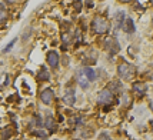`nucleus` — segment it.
<instances>
[{
    "instance_id": "1",
    "label": "nucleus",
    "mask_w": 153,
    "mask_h": 140,
    "mask_svg": "<svg viewBox=\"0 0 153 140\" xmlns=\"http://www.w3.org/2000/svg\"><path fill=\"white\" fill-rule=\"evenodd\" d=\"M117 73H119L120 79L132 80V79H134V76H136V69H134L132 64L123 61V63H120L119 67H117Z\"/></svg>"
},
{
    "instance_id": "2",
    "label": "nucleus",
    "mask_w": 153,
    "mask_h": 140,
    "mask_svg": "<svg viewBox=\"0 0 153 140\" xmlns=\"http://www.w3.org/2000/svg\"><path fill=\"white\" fill-rule=\"evenodd\" d=\"M92 30H93L96 34H105L107 33V30H109V23H107V20L105 17H102V16H96L92 21Z\"/></svg>"
},
{
    "instance_id": "3",
    "label": "nucleus",
    "mask_w": 153,
    "mask_h": 140,
    "mask_svg": "<svg viewBox=\"0 0 153 140\" xmlns=\"http://www.w3.org/2000/svg\"><path fill=\"white\" fill-rule=\"evenodd\" d=\"M97 101H99V104H112L114 101L113 92H110V89L102 90L99 94V97H97Z\"/></svg>"
},
{
    "instance_id": "4",
    "label": "nucleus",
    "mask_w": 153,
    "mask_h": 140,
    "mask_svg": "<svg viewBox=\"0 0 153 140\" xmlns=\"http://www.w3.org/2000/svg\"><path fill=\"white\" fill-rule=\"evenodd\" d=\"M105 47H106V50L109 52V54H112V56L119 53V50H120L119 41L116 40V37H107L106 41H105Z\"/></svg>"
},
{
    "instance_id": "5",
    "label": "nucleus",
    "mask_w": 153,
    "mask_h": 140,
    "mask_svg": "<svg viewBox=\"0 0 153 140\" xmlns=\"http://www.w3.org/2000/svg\"><path fill=\"white\" fill-rule=\"evenodd\" d=\"M77 84H79L82 89H87L89 87V83H90V80H89V77L86 76V73H85V70L82 69V70H79V73H77Z\"/></svg>"
},
{
    "instance_id": "6",
    "label": "nucleus",
    "mask_w": 153,
    "mask_h": 140,
    "mask_svg": "<svg viewBox=\"0 0 153 140\" xmlns=\"http://www.w3.org/2000/svg\"><path fill=\"white\" fill-rule=\"evenodd\" d=\"M53 97H54V93L52 89H45L42 93H40V100L45 103V104H50L53 101Z\"/></svg>"
},
{
    "instance_id": "7",
    "label": "nucleus",
    "mask_w": 153,
    "mask_h": 140,
    "mask_svg": "<svg viewBox=\"0 0 153 140\" xmlns=\"http://www.w3.org/2000/svg\"><path fill=\"white\" fill-rule=\"evenodd\" d=\"M63 101H65V104L67 106H73L74 101H76V96H74V90L73 89H67L65 96H63Z\"/></svg>"
},
{
    "instance_id": "8",
    "label": "nucleus",
    "mask_w": 153,
    "mask_h": 140,
    "mask_svg": "<svg viewBox=\"0 0 153 140\" xmlns=\"http://www.w3.org/2000/svg\"><path fill=\"white\" fill-rule=\"evenodd\" d=\"M47 63H49L50 67H57V64H59V54L56 53L54 50L47 53Z\"/></svg>"
},
{
    "instance_id": "9",
    "label": "nucleus",
    "mask_w": 153,
    "mask_h": 140,
    "mask_svg": "<svg viewBox=\"0 0 153 140\" xmlns=\"http://www.w3.org/2000/svg\"><path fill=\"white\" fill-rule=\"evenodd\" d=\"M123 30L126 32V33H129V34H132V33H134V30H136V27H134V21L132 19H126L125 21H123Z\"/></svg>"
},
{
    "instance_id": "10",
    "label": "nucleus",
    "mask_w": 153,
    "mask_h": 140,
    "mask_svg": "<svg viewBox=\"0 0 153 140\" xmlns=\"http://www.w3.org/2000/svg\"><path fill=\"white\" fill-rule=\"evenodd\" d=\"M133 90L139 94H145L147 92V84L142 83V81H136V83H133Z\"/></svg>"
},
{
    "instance_id": "11",
    "label": "nucleus",
    "mask_w": 153,
    "mask_h": 140,
    "mask_svg": "<svg viewBox=\"0 0 153 140\" xmlns=\"http://www.w3.org/2000/svg\"><path fill=\"white\" fill-rule=\"evenodd\" d=\"M123 20H125V13H123V12H117V13L114 14V19H113L114 27L119 29V27L123 26Z\"/></svg>"
},
{
    "instance_id": "12",
    "label": "nucleus",
    "mask_w": 153,
    "mask_h": 140,
    "mask_svg": "<svg viewBox=\"0 0 153 140\" xmlns=\"http://www.w3.org/2000/svg\"><path fill=\"white\" fill-rule=\"evenodd\" d=\"M45 126L49 129V132H54L56 130V121H54V119L52 117V116H47L46 117V121H45Z\"/></svg>"
},
{
    "instance_id": "13",
    "label": "nucleus",
    "mask_w": 153,
    "mask_h": 140,
    "mask_svg": "<svg viewBox=\"0 0 153 140\" xmlns=\"http://www.w3.org/2000/svg\"><path fill=\"white\" fill-rule=\"evenodd\" d=\"M83 70H85V73H86V76L89 77V80L92 81V80L96 79V73H94V70L92 69V67H83Z\"/></svg>"
},
{
    "instance_id": "14",
    "label": "nucleus",
    "mask_w": 153,
    "mask_h": 140,
    "mask_svg": "<svg viewBox=\"0 0 153 140\" xmlns=\"http://www.w3.org/2000/svg\"><path fill=\"white\" fill-rule=\"evenodd\" d=\"M39 79L40 80H49L50 79V74H49V72H47L46 69H42L39 72Z\"/></svg>"
},
{
    "instance_id": "15",
    "label": "nucleus",
    "mask_w": 153,
    "mask_h": 140,
    "mask_svg": "<svg viewBox=\"0 0 153 140\" xmlns=\"http://www.w3.org/2000/svg\"><path fill=\"white\" fill-rule=\"evenodd\" d=\"M33 134L36 136V137H40V139H46L49 134L46 133V132H43V130H36V132H33Z\"/></svg>"
},
{
    "instance_id": "16",
    "label": "nucleus",
    "mask_w": 153,
    "mask_h": 140,
    "mask_svg": "<svg viewBox=\"0 0 153 140\" xmlns=\"http://www.w3.org/2000/svg\"><path fill=\"white\" fill-rule=\"evenodd\" d=\"M62 40H63V43L69 44V43H70V40H72V36H70L69 33H63L62 34Z\"/></svg>"
},
{
    "instance_id": "17",
    "label": "nucleus",
    "mask_w": 153,
    "mask_h": 140,
    "mask_svg": "<svg viewBox=\"0 0 153 140\" xmlns=\"http://www.w3.org/2000/svg\"><path fill=\"white\" fill-rule=\"evenodd\" d=\"M73 7H74V10H76V12L79 13L80 10H82V1H80V0H74Z\"/></svg>"
},
{
    "instance_id": "18",
    "label": "nucleus",
    "mask_w": 153,
    "mask_h": 140,
    "mask_svg": "<svg viewBox=\"0 0 153 140\" xmlns=\"http://www.w3.org/2000/svg\"><path fill=\"white\" fill-rule=\"evenodd\" d=\"M119 87H120V83H119V81H112V83L109 84V89H110V90H114V89H119Z\"/></svg>"
},
{
    "instance_id": "19",
    "label": "nucleus",
    "mask_w": 153,
    "mask_h": 140,
    "mask_svg": "<svg viewBox=\"0 0 153 140\" xmlns=\"http://www.w3.org/2000/svg\"><path fill=\"white\" fill-rule=\"evenodd\" d=\"M14 43H16V39H13V40H12V41L9 43V46H6V47H4V50H3V52H4V53H7V52H9V50H10V49L13 47V44H14Z\"/></svg>"
},
{
    "instance_id": "20",
    "label": "nucleus",
    "mask_w": 153,
    "mask_h": 140,
    "mask_svg": "<svg viewBox=\"0 0 153 140\" xmlns=\"http://www.w3.org/2000/svg\"><path fill=\"white\" fill-rule=\"evenodd\" d=\"M3 14H4V6L0 3V16H3Z\"/></svg>"
},
{
    "instance_id": "21",
    "label": "nucleus",
    "mask_w": 153,
    "mask_h": 140,
    "mask_svg": "<svg viewBox=\"0 0 153 140\" xmlns=\"http://www.w3.org/2000/svg\"><path fill=\"white\" fill-rule=\"evenodd\" d=\"M100 139H110V137H109V134L107 133H102L100 134Z\"/></svg>"
},
{
    "instance_id": "22",
    "label": "nucleus",
    "mask_w": 153,
    "mask_h": 140,
    "mask_svg": "<svg viewBox=\"0 0 153 140\" xmlns=\"http://www.w3.org/2000/svg\"><path fill=\"white\" fill-rule=\"evenodd\" d=\"M122 3H129V1H132V0H120Z\"/></svg>"
}]
</instances>
